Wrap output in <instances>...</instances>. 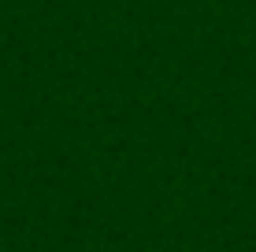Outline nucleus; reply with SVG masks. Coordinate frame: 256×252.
I'll return each mask as SVG.
<instances>
[]
</instances>
